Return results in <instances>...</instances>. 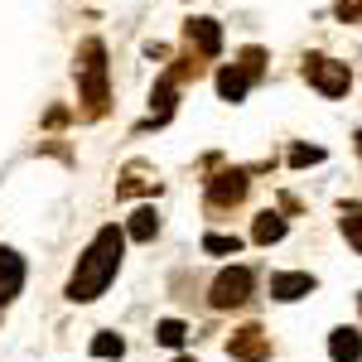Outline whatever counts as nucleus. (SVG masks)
Returning a JSON list of instances; mask_svg holds the SVG:
<instances>
[{
  "label": "nucleus",
  "mask_w": 362,
  "mask_h": 362,
  "mask_svg": "<svg viewBox=\"0 0 362 362\" xmlns=\"http://www.w3.org/2000/svg\"><path fill=\"white\" fill-rule=\"evenodd\" d=\"M92 353H97V358H121L126 343H121V334H97L92 338Z\"/></svg>",
  "instance_id": "f3484780"
},
{
  "label": "nucleus",
  "mask_w": 362,
  "mask_h": 362,
  "mask_svg": "<svg viewBox=\"0 0 362 362\" xmlns=\"http://www.w3.org/2000/svg\"><path fill=\"white\" fill-rule=\"evenodd\" d=\"M155 232H160L155 208H136V213H131V227H126V237H131V242H150Z\"/></svg>",
  "instance_id": "f8f14e48"
},
{
  "label": "nucleus",
  "mask_w": 362,
  "mask_h": 362,
  "mask_svg": "<svg viewBox=\"0 0 362 362\" xmlns=\"http://www.w3.org/2000/svg\"><path fill=\"white\" fill-rule=\"evenodd\" d=\"M329 358L334 362H358L362 358V334L358 329H334V334H329Z\"/></svg>",
  "instance_id": "9d476101"
},
{
  "label": "nucleus",
  "mask_w": 362,
  "mask_h": 362,
  "mask_svg": "<svg viewBox=\"0 0 362 362\" xmlns=\"http://www.w3.org/2000/svg\"><path fill=\"white\" fill-rule=\"evenodd\" d=\"M227 358H237V362H266V358H271V334H266V329H256V324L237 329V334L227 338Z\"/></svg>",
  "instance_id": "39448f33"
},
{
  "label": "nucleus",
  "mask_w": 362,
  "mask_h": 362,
  "mask_svg": "<svg viewBox=\"0 0 362 362\" xmlns=\"http://www.w3.org/2000/svg\"><path fill=\"white\" fill-rule=\"evenodd\" d=\"M261 63H266V54H261V49H247V54H242V68H247L251 78H261Z\"/></svg>",
  "instance_id": "aec40b11"
},
{
  "label": "nucleus",
  "mask_w": 362,
  "mask_h": 362,
  "mask_svg": "<svg viewBox=\"0 0 362 362\" xmlns=\"http://www.w3.org/2000/svg\"><path fill=\"white\" fill-rule=\"evenodd\" d=\"M338 20L358 25V20H362V0H338Z\"/></svg>",
  "instance_id": "6ab92c4d"
},
{
  "label": "nucleus",
  "mask_w": 362,
  "mask_h": 362,
  "mask_svg": "<svg viewBox=\"0 0 362 362\" xmlns=\"http://www.w3.org/2000/svg\"><path fill=\"white\" fill-rule=\"evenodd\" d=\"M20 285H25V261L15 256V251L0 247V309L10 305L15 295H20Z\"/></svg>",
  "instance_id": "1a4fd4ad"
},
{
  "label": "nucleus",
  "mask_w": 362,
  "mask_h": 362,
  "mask_svg": "<svg viewBox=\"0 0 362 362\" xmlns=\"http://www.w3.org/2000/svg\"><path fill=\"white\" fill-rule=\"evenodd\" d=\"M247 174L242 169H227V174H218L213 184H208V208H232V203H242L247 198Z\"/></svg>",
  "instance_id": "423d86ee"
},
{
  "label": "nucleus",
  "mask_w": 362,
  "mask_h": 362,
  "mask_svg": "<svg viewBox=\"0 0 362 362\" xmlns=\"http://www.w3.org/2000/svg\"><path fill=\"white\" fill-rule=\"evenodd\" d=\"M78 58H83L78 63V87H83L87 116H102L107 112V49H102V39H87Z\"/></svg>",
  "instance_id": "f03ea898"
},
{
  "label": "nucleus",
  "mask_w": 362,
  "mask_h": 362,
  "mask_svg": "<svg viewBox=\"0 0 362 362\" xmlns=\"http://www.w3.org/2000/svg\"><path fill=\"white\" fill-rule=\"evenodd\" d=\"M155 338H160L165 348H184V338H189V324H179V319H165V324L155 329Z\"/></svg>",
  "instance_id": "2eb2a0df"
},
{
  "label": "nucleus",
  "mask_w": 362,
  "mask_h": 362,
  "mask_svg": "<svg viewBox=\"0 0 362 362\" xmlns=\"http://www.w3.org/2000/svg\"><path fill=\"white\" fill-rule=\"evenodd\" d=\"M353 140H358V155H362V131H358V136H353Z\"/></svg>",
  "instance_id": "412c9836"
},
{
  "label": "nucleus",
  "mask_w": 362,
  "mask_h": 362,
  "mask_svg": "<svg viewBox=\"0 0 362 362\" xmlns=\"http://www.w3.org/2000/svg\"><path fill=\"white\" fill-rule=\"evenodd\" d=\"M319 160H324V150H319V145H295V150H290V165H295V169L319 165Z\"/></svg>",
  "instance_id": "a211bd4d"
},
{
  "label": "nucleus",
  "mask_w": 362,
  "mask_h": 362,
  "mask_svg": "<svg viewBox=\"0 0 362 362\" xmlns=\"http://www.w3.org/2000/svg\"><path fill=\"white\" fill-rule=\"evenodd\" d=\"M343 237L362 251V203H348V208H343Z\"/></svg>",
  "instance_id": "4468645a"
},
{
  "label": "nucleus",
  "mask_w": 362,
  "mask_h": 362,
  "mask_svg": "<svg viewBox=\"0 0 362 362\" xmlns=\"http://www.w3.org/2000/svg\"><path fill=\"white\" fill-rule=\"evenodd\" d=\"M251 285H256V276H251L247 266H232V271H223V276L213 280V309H237L251 300Z\"/></svg>",
  "instance_id": "7ed1b4c3"
},
{
  "label": "nucleus",
  "mask_w": 362,
  "mask_h": 362,
  "mask_svg": "<svg viewBox=\"0 0 362 362\" xmlns=\"http://www.w3.org/2000/svg\"><path fill=\"white\" fill-rule=\"evenodd\" d=\"M251 237H256L261 247L280 242V237H285V218H280V213H261V218H256V227H251Z\"/></svg>",
  "instance_id": "ddd939ff"
},
{
  "label": "nucleus",
  "mask_w": 362,
  "mask_h": 362,
  "mask_svg": "<svg viewBox=\"0 0 362 362\" xmlns=\"http://www.w3.org/2000/svg\"><path fill=\"white\" fill-rule=\"evenodd\" d=\"M271 295L276 300H305V295H314V276L309 271H280V276H271Z\"/></svg>",
  "instance_id": "6e6552de"
},
{
  "label": "nucleus",
  "mask_w": 362,
  "mask_h": 362,
  "mask_svg": "<svg viewBox=\"0 0 362 362\" xmlns=\"http://www.w3.org/2000/svg\"><path fill=\"white\" fill-rule=\"evenodd\" d=\"M203 251H213V256H237V251H242V237H223V232H213V237H203Z\"/></svg>",
  "instance_id": "dca6fc26"
},
{
  "label": "nucleus",
  "mask_w": 362,
  "mask_h": 362,
  "mask_svg": "<svg viewBox=\"0 0 362 362\" xmlns=\"http://www.w3.org/2000/svg\"><path fill=\"white\" fill-rule=\"evenodd\" d=\"M121 251H126V232L116 223H107L92 237V247L78 256V271L68 280V300H73V305H92V300L112 285L116 271H121Z\"/></svg>",
  "instance_id": "f257e3e1"
},
{
  "label": "nucleus",
  "mask_w": 362,
  "mask_h": 362,
  "mask_svg": "<svg viewBox=\"0 0 362 362\" xmlns=\"http://www.w3.org/2000/svg\"><path fill=\"white\" fill-rule=\"evenodd\" d=\"M251 87V73L242 68V63H232V68H223L218 73V92H223V102H242Z\"/></svg>",
  "instance_id": "9b49d317"
},
{
  "label": "nucleus",
  "mask_w": 362,
  "mask_h": 362,
  "mask_svg": "<svg viewBox=\"0 0 362 362\" xmlns=\"http://www.w3.org/2000/svg\"><path fill=\"white\" fill-rule=\"evenodd\" d=\"M189 49L203 58H218L223 54V29H218V20H189Z\"/></svg>",
  "instance_id": "0eeeda50"
},
{
  "label": "nucleus",
  "mask_w": 362,
  "mask_h": 362,
  "mask_svg": "<svg viewBox=\"0 0 362 362\" xmlns=\"http://www.w3.org/2000/svg\"><path fill=\"white\" fill-rule=\"evenodd\" d=\"M174 362H194V358H174Z\"/></svg>",
  "instance_id": "4be33fe9"
},
{
  "label": "nucleus",
  "mask_w": 362,
  "mask_h": 362,
  "mask_svg": "<svg viewBox=\"0 0 362 362\" xmlns=\"http://www.w3.org/2000/svg\"><path fill=\"white\" fill-rule=\"evenodd\" d=\"M305 78L324 97H343L348 87H353V73H348V63H334V58H309L305 63Z\"/></svg>",
  "instance_id": "20e7f679"
}]
</instances>
